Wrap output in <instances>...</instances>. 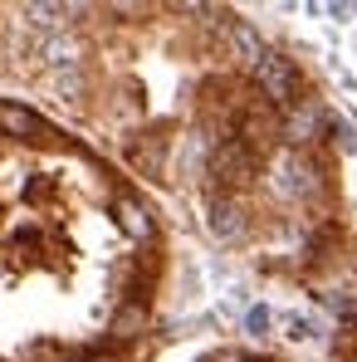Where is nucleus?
I'll return each instance as SVG.
<instances>
[{
    "mask_svg": "<svg viewBox=\"0 0 357 362\" xmlns=\"http://www.w3.org/2000/svg\"><path fill=\"white\" fill-rule=\"evenodd\" d=\"M254 74H259V83H264V93L274 98V103H294V69L284 59H274V54H264V59L254 64Z\"/></svg>",
    "mask_w": 357,
    "mask_h": 362,
    "instance_id": "f257e3e1",
    "label": "nucleus"
},
{
    "mask_svg": "<svg viewBox=\"0 0 357 362\" xmlns=\"http://www.w3.org/2000/svg\"><path fill=\"white\" fill-rule=\"evenodd\" d=\"M45 122L35 118L30 108H20V103H0V132H10V137H30V132H40Z\"/></svg>",
    "mask_w": 357,
    "mask_h": 362,
    "instance_id": "f03ea898",
    "label": "nucleus"
},
{
    "mask_svg": "<svg viewBox=\"0 0 357 362\" xmlns=\"http://www.w3.org/2000/svg\"><path fill=\"white\" fill-rule=\"evenodd\" d=\"M118 226L127 230V235H137V240H147V235H152V216H147L137 201H127V196L118 201Z\"/></svg>",
    "mask_w": 357,
    "mask_h": 362,
    "instance_id": "7ed1b4c3",
    "label": "nucleus"
},
{
    "mask_svg": "<svg viewBox=\"0 0 357 362\" xmlns=\"http://www.w3.org/2000/svg\"><path fill=\"white\" fill-rule=\"evenodd\" d=\"M211 230H216L221 240H235L240 230H245V221H240V211L230 201H216V206H211Z\"/></svg>",
    "mask_w": 357,
    "mask_h": 362,
    "instance_id": "20e7f679",
    "label": "nucleus"
},
{
    "mask_svg": "<svg viewBox=\"0 0 357 362\" xmlns=\"http://www.w3.org/2000/svg\"><path fill=\"white\" fill-rule=\"evenodd\" d=\"M284 132H289V142H308V137L318 132V108H294Z\"/></svg>",
    "mask_w": 357,
    "mask_h": 362,
    "instance_id": "39448f33",
    "label": "nucleus"
},
{
    "mask_svg": "<svg viewBox=\"0 0 357 362\" xmlns=\"http://www.w3.org/2000/svg\"><path fill=\"white\" fill-rule=\"evenodd\" d=\"M274 323H279V313H274V308H264V303H250V308H245V328H250L254 338H269V333H274Z\"/></svg>",
    "mask_w": 357,
    "mask_h": 362,
    "instance_id": "423d86ee",
    "label": "nucleus"
},
{
    "mask_svg": "<svg viewBox=\"0 0 357 362\" xmlns=\"http://www.w3.org/2000/svg\"><path fill=\"white\" fill-rule=\"evenodd\" d=\"M137 328H142V308H137V303H127L118 318H113V333H118V338H132Z\"/></svg>",
    "mask_w": 357,
    "mask_h": 362,
    "instance_id": "0eeeda50",
    "label": "nucleus"
},
{
    "mask_svg": "<svg viewBox=\"0 0 357 362\" xmlns=\"http://www.w3.org/2000/svg\"><path fill=\"white\" fill-rule=\"evenodd\" d=\"M328 127H333V137H338V142H343V147H348V152H357V127L348 118H333L328 122Z\"/></svg>",
    "mask_w": 357,
    "mask_h": 362,
    "instance_id": "6e6552de",
    "label": "nucleus"
},
{
    "mask_svg": "<svg viewBox=\"0 0 357 362\" xmlns=\"http://www.w3.org/2000/svg\"><path fill=\"white\" fill-rule=\"evenodd\" d=\"M284 328H289V338H294V343H303V338H313V323H308L303 313H289V318H284Z\"/></svg>",
    "mask_w": 357,
    "mask_h": 362,
    "instance_id": "1a4fd4ad",
    "label": "nucleus"
},
{
    "mask_svg": "<svg viewBox=\"0 0 357 362\" xmlns=\"http://www.w3.org/2000/svg\"><path fill=\"white\" fill-rule=\"evenodd\" d=\"M216 362H245V358H235V353H221V358H216Z\"/></svg>",
    "mask_w": 357,
    "mask_h": 362,
    "instance_id": "9d476101",
    "label": "nucleus"
}]
</instances>
